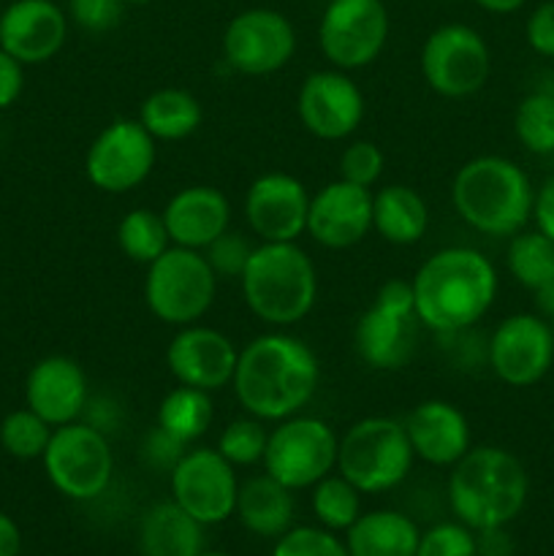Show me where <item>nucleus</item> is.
Masks as SVG:
<instances>
[{
    "label": "nucleus",
    "mask_w": 554,
    "mask_h": 556,
    "mask_svg": "<svg viewBox=\"0 0 554 556\" xmlns=\"http://www.w3.org/2000/svg\"><path fill=\"white\" fill-rule=\"evenodd\" d=\"M231 386L248 416L277 424L313 402L320 386V362L299 337L282 329L266 331L239 351Z\"/></svg>",
    "instance_id": "1"
},
{
    "label": "nucleus",
    "mask_w": 554,
    "mask_h": 556,
    "mask_svg": "<svg viewBox=\"0 0 554 556\" xmlns=\"http://www.w3.org/2000/svg\"><path fill=\"white\" fill-rule=\"evenodd\" d=\"M421 326L435 334H462L487 318L500 291L492 261L473 248H443L411 277Z\"/></svg>",
    "instance_id": "2"
},
{
    "label": "nucleus",
    "mask_w": 554,
    "mask_h": 556,
    "mask_svg": "<svg viewBox=\"0 0 554 556\" xmlns=\"http://www.w3.org/2000/svg\"><path fill=\"white\" fill-rule=\"evenodd\" d=\"M530 177L505 155H478L462 163L451 182V204L465 226L483 237L511 239L532 220Z\"/></svg>",
    "instance_id": "3"
},
{
    "label": "nucleus",
    "mask_w": 554,
    "mask_h": 556,
    "mask_svg": "<svg viewBox=\"0 0 554 556\" xmlns=\"http://www.w3.org/2000/svg\"><path fill=\"white\" fill-rule=\"evenodd\" d=\"M530 476L516 454L500 445H473L449 478V503L456 521L473 532L508 527L525 510Z\"/></svg>",
    "instance_id": "4"
},
{
    "label": "nucleus",
    "mask_w": 554,
    "mask_h": 556,
    "mask_svg": "<svg viewBox=\"0 0 554 556\" xmlns=\"http://www.w3.org/2000/svg\"><path fill=\"white\" fill-rule=\"evenodd\" d=\"M239 286L250 313L272 329L302 324L318 302V271L297 242L255 244Z\"/></svg>",
    "instance_id": "5"
},
{
    "label": "nucleus",
    "mask_w": 554,
    "mask_h": 556,
    "mask_svg": "<svg viewBox=\"0 0 554 556\" xmlns=\"http://www.w3.org/2000/svg\"><path fill=\"white\" fill-rule=\"evenodd\" d=\"M416 454L405 424L369 416L351 424L337 445V472L362 494H383L400 486L413 470Z\"/></svg>",
    "instance_id": "6"
},
{
    "label": "nucleus",
    "mask_w": 554,
    "mask_h": 556,
    "mask_svg": "<svg viewBox=\"0 0 554 556\" xmlns=\"http://www.w3.org/2000/svg\"><path fill=\"white\" fill-rule=\"evenodd\" d=\"M217 296V277L201 250L172 248L147 266V309L166 326L199 324Z\"/></svg>",
    "instance_id": "7"
},
{
    "label": "nucleus",
    "mask_w": 554,
    "mask_h": 556,
    "mask_svg": "<svg viewBox=\"0 0 554 556\" xmlns=\"http://www.w3.org/2000/svg\"><path fill=\"white\" fill-rule=\"evenodd\" d=\"M418 329L421 320L413 304L411 280H389L378 288L373 304L358 315L353 345L367 367L394 372L416 353Z\"/></svg>",
    "instance_id": "8"
},
{
    "label": "nucleus",
    "mask_w": 554,
    "mask_h": 556,
    "mask_svg": "<svg viewBox=\"0 0 554 556\" xmlns=\"http://www.w3.org/2000/svg\"><path fill=\"white\" fill-rule=\"evenodd\" d=\"M418 68L429 90L449 101H462L487 87L492 74V52L476 27L445 22L421 43Z\"/></svg>",
    "instance_id": "9"
},
{
    "label": "nucleus",
    "mask_w": 554,
    "mask_h": 556,
    "mask_svg": "<svg viewBox=\"0 0 554 556\" xmlns=\"http://www.w3.org/2000/svg\"><path fill=\"white\" fill-rule=\"evenodd\" d=\"M337 445L340 434L324 418L297 413L269 429L261 465L277 483L302 492L337 470Z\"/></svg>",
    "instance_id": "10"
},
{
    "label": "nucleus",
    "mask_w": 554,
    "mask_h": 556,
    "mask_svg": "<svg viewBox=\"0 0 554 556\" xmlns=\"http://www.w3.org/2000/svg\"><path fill=\"white\" fill-rule=\"evenodd\" d=\"M41 462L49 483L76 503L101 497L114 476V454L106 432L87 421L54 429Z\"/></svg>",
    "instance_id": "11"
},
{
    "label": "nucleus",
    "mask_w": 554,
    "mask_h": 556,
    "mask_svg": "<svg viewBox=\"0 0 554 556\" xmlns=\"http://www.w3.org/2000/svg\"><path fill=\"white\" fill-rule=\"evenodd\" d=\"M391 16L383 0H329L318 22V49L331 68L373 65L389 43Z\"/></svg>",
    "instance_id": "12"
},
{
    "label": "nucleus",
    "mask_w": 554,
    "mask_h": 556,
    "mask_svg": "<svg viewBox=\"0 0 554 556\" xmlns=\"http://www.w3.org/2000/svg\"><path fill=\"white\" fill-rule=\"evenodd\" d=\"M158 161V141L139 119L109 123L85 152L87 182L109 195H123L147 182Z\"/></svg>",
    "instance_id": "13"
},
{
    "label": "nucleus",
    "mask_w": 554,
    "mask_h": 556,
    "mask_svg": "<svg viewBox=\"0 0 554 556\" xmlns=\"http://www.w3.org/2000/svg\"><path fill=\"white\" fill-rule=\"evenodd\" d=\"M223 63L242 76H272L297 54V30L282 11L255 5L234 16L223 30Z\"/></svg>",
    "instance_id": "14"
},
{
    "label": "nucleus",
    "mask_w": 554,
    "mask_h": 556,
    "mask_svg": "<svg viewBox=\"0 0 554 556\" xmlns=\"http://www.w3.org/2000/svg\"><path fill=\"white\" fill-rule=\"evenodd\" d=\"M172 500L199 525H223L237 514V467L217 448H188L168 472Z\"/></svg>",
    "instance_id": "15"
},
{
    "label": "nucleus",
    "mask_w": 554,
    "mask_h": 556,
    "mask_svg": "<svg viewBox=\"0 0 554 556\" xmlns=\"http://www.w3.org/2000/svg\"><path fill=\"white\" fill-rule=\"evenodd\" d=\"M487 364L511 389L538 386L554 367V331L538 313H514L494 326Z\"/></svg>",
    "instance_id": "16"
},
{
    "label": "nucleus",
    "mask_w": 554,
    "mask_h": 556,
    "mask_svg": "<svg viewBox=\"0 0 554 556\" xmlns=\"http://www.w3.org/2000/svg\"><path fill=\"white\" fill-rule=\"evenodd\" d=\"M304 130L320 141H342L356 134L367 114L362 87L348 71L324 68L304 76L297 96Z\"/></svg>",
    "instance_id": "17"
},
{
    "label": "nucleus",
    "mask_w": 554,
    "mask_h": 556,
    "mask_svg": "<svg viewBox=\"0 0 554 556\" xmlns=\"http://www.w3.org/2000/svg\"><path fill=\"white\" fill-rule=\"evenodd\" d=\"M244 220L259 242H297L307 233L310 193L288 172H266L244 193Z\"/></svg>",
    "instance_id": "18"
},
{
    "label": "nucleus",
    "mask_w": 554,
    "mask_h": 556,
    "mask_svg": "<svg viewBox=\"0 0 554 556\" xmlns=\"http://www.w3.org/2000/svg\"><path fill=\"white\" fill-rule=\"evenodd\" d=\"M239 348L231 337L212 326L190 324L172 337L166 348V367L179 386L201 391H223L237 372Z\"/></svg>",
    "instance_id": "19"
},
{
    "label": "nucleus",
    "mask_w": 554,
    "mask_h": 556,
    "mask_svg": "<svg viewBox=\"0 0 554 556\" xmlns=\"http://www.w3.org/2000/svg\"><path fill=\"white\" fill-rule=\"evenodd\" d=\"M71 20L54 0H11L0 11V47L22 65L58 58L68 41Z\"/></svg>",
    "instance_id": "20"
},
{
    "label": "nucleus",
    "mask_w": 554,
    "mask_h": 556,
    "mask_svg": "<svg viewBox=\"0 0 554 556\" xmlns=\"http://www.w3.org/2000/svg\"><path fill=\"white\" fill-rule=\"evenodd\" d=\"M373 231V193L369 188L337 177L310 195L307 233L326 250H348Z\"/></svg>",
    "instance_id": "21"
},
{
    "label": "nucleus",
    "mask_w": 554,
    "mask_h": 556,
    "mask_svg": "<svg viewBox=\"0 0 554 556\" xmlns=\"http://www.w3.org/2000/svg\"><path fill=\"white\" fill-rule=\"evenodd\" d=\"M90 402V386L81 364L71 356L38 358L25 378V407L43 418L49 427L81 421Z\"/></svg>",
    "instance_id": "22"
},
{
    "label": "nucleus",
    "mask_w": 554,
    "mask_h": 556,
    "mask_svg": "<svg viewBox=\"0 0 554 556\" xmlns=\"http://www.w3.org/2000/svg\"><path fill=\"white\" fill-rule=\"evenodd\" d=\"M402 424L416 459L432 467H454L473 448L470 421L454 402H418Z\"/></svg>",
    "instance_id": "23"
},
{
    "label": "nucleus",
    "mask_w": 554,
    "mask_h": 556,
    "mask_svg": "<svg viewBox=\"0 0 554 556\" xmlns=\"http://www.w3.org/2000/svg\"><path fill=\"white\" fill-rule=\"evenodd\" d=\"M168 239L177 248L206 250L221 233L231 228V204L226 193L212 185L179 188L163 206Z\"/></svg>",
    "instance_id": "24"
},
{
    "label": "nucleus",
    "mask_w": 554,
    "mask_h": 556,
    "mask_svg": "<svg viewBox=\"0 0 554 556\" xmlns=\"http://www.w3.org/2000/svg\"><path fill=\"white\" fill-rule=\"evenodd\" d=\"M139 552L141 556H199L204 552V525L174 500L155 503L141 516Z\"/></svg>",
    "instance_id": "25"
},
{
    "label": "nucleus",
    "mask_w": 554,
    "mask_h": 556,
    "mask_svg": "<svg viewBox=\"0 0 554 556\" xmlns=\"http://www.w3.org/2000/svg\"><path fill=\"white\" fill-rule=\"evenodd\" d=\"M237 516L248 532L259 538H280L293 527V492L261 472L239 483Z\"/></svg>",
    "instance_id": "26"
},
{
    "label": "nucleus",
    "mask_w": 554,
    "mask_h": 556,
    "mask_svg": "<svg viewBox=\"0 0 554 556\" xmlns=\"http://www.w3.org/2000/svg\"><path fill=\"white\" fill-rule=\"evenodd\" d=\"M373 231L400 248L421 242L429 231V206L424 195L411 185H383L373 193Z\"/></svg>",
    "instance_id": "27"
},
{
    "label": "nucleus",
    "mask_w": 554,
    "mask_h": 556,
    "mask_svg": "<svg viewBox=\"0 0 554 556\" xmlns=\"http://www.w3.org/2000/svg\"><path fill=\"white\" fill-rule=\"evenodd\" d=\"M416 521L400 510H369L345 532L348 556H416Z\"/></svg>",
    "instance_id": "28"
},
{
    "label": "nucleus",
    "mask_w": 554,
    "mask_h": 556,
    "mask_svg": "<svg viewBox=\"0 0 554 556\" xmlns=\"http://www.w3.org/2000/svg\"><path fill=\"white\" fill-rule=\"evenodd\" d=\"M136 119L155 141H185L201 128L204 112L193 92L161 87L141 101Z\"/></svg>",
    "instance_id": "29"
},
{
    "label": "nucleus",
    "mask_w": 554,
    "mask_h": 556,
    "mask_svg": "<svg viewBox=\"0 0 554 556\" xmlns=\"http://www.w3.org/2000/svg\"><path fill=\"white\" fill-rule=\"evenodd\" d=\"M212 421H215V405H212L210 391L179 383L163 396L155 416V427L185 445H193L196 440L204 438Z\"/></svg>",
    "instance_id": "30"
},
{
    "label": "nucleus",
    "mask_w": 554,
    "mask_h": 556,
    "mask_svg": "<svg viewBox=\"0 0 554 556\" xmlns=\"http://www.w3.org/2000/svg\"><path fill=\"white\" fill-rule=\"evenodd\" d=\"M505 266L508 275L527 291H541V288L554 282V239L541 233L538 228L532 231H519L508 239L505 250Z\"/></svg>",
    "instance_id": "31"
},
{
    "label": "nucleus",
    "mask_w": 554,
    "mask_h": 556,
    "mask_svg": "<svg viewBox=\"0 0 554 556\" xmlns=\"http://www.w3.org/2000/svg\"><path fill=\"white\" fill-rule=\"evenodd\" d=\"M117 244L125 258L150 266L172 248V239H168V228L161 212L150 210V206H136L119 220Z\"/></svg>",
    "instance_id": "32"
},
{
    "label": "nucleus",
    "mask_w": 554,
    "mask_h": 556,
    "mask_svg": "<svg viewBox=\"0 0 554 556\" xmlns=\"http://www.w3.org/2000/svg\"><path fill=\"white\" fill-rule=\"evenodd\" d=\"M310 492H313V497H310L313 514L324 530L348 532L353 521L362 516V492L337 470L320 478Z\"/></svg>",
    "instance_id": "33"
},
{
    "label": "nucleus",
    "mask_w": 554,
    "mask_h": 556,
    "mask_svg": "<svg viewBox=\"0 0 554 556\" xmlns=\"http://www.w3.org/2000/svg\"><path fill=\"white\" fill-rule=\"evenodd\" d=\"M516 141L532 155H554V92L536 87L514 112Z\"/></svg>",
    "instance_id": "34"
},
{
    "label": "nucleus",
    "mask_w": 554,
    "mask_h": 556,
    "mask_svg": "<svg viewBox=\"0 0 554 556\" xmlns=\"http://www.w3.org/2000/svg\"><path fill=\"white\" fill-rule=\"evenodd\" d=\"M52 432L54 427H49L38 413H33L30 407H20L0 421V448L22 462L41 459Z\"/></svg>",
    "instance_id": "35"
},
{
    "label": "nucleus",
    "mask_w": 554,
    "mask_h": 556,
    "mask_svg": "<svg viewBox=\"0 0 554 556\" xmlns=\"http://www.w3.org/2000/svg\"><path fill=\"white\" fill-rule=\"evenodd\" d=\"M266 440H269V429L264 427V421L244 413L242 418H234L223 427L215 448L234 467H253L264 462Z\"/></svg>",
    "instance_id": "36"
},
{
    "label": "nucleus",
    "mask_w": 554,
    "mask_h": 556,
    "mask_svg": "<svg viewBox=\"0 0 554 556\" xmlns=\"http://www.w3.org/2000/svg\"><path fill=\"white\" fill-rule=\"evenodd\" d=\"M269 556H348L345 543L324 527H291Z\"/></svg>",
    "instance_id": "37"
},
{
    "label": "nucleus",
    "mask_w": 554,
    "mask_h": 556,
    "mask_svg": "<svg viewBox=\"0 0 554 556\" xmlns=\"http://www.w3.org/2000/svg\"><path fill=\"white\" fill-rule=\"evenodd\" d=\"M253 250L255 244H250V239L244 237V233L228 228L226 233H221V237H217L210 248L201 250V253L210 261L217 280H239V277L244 275V269H248V261L250 255H253Z\"/></svg>",
    "instance_id": "38"
},
{
    "label": "nucleus",
    "mask_w": 554,
    "mask_h": 556,
    "mask_svg": "<svg viewBox=\"0 0 554 556\" xmlns=\"http://www.w3.org/2000/svg\"><path fill=\"white\" fill-rule=\"evenodd\" d=\"M386 168V155L375 141L358 139L342 150L340 155V179L358 185V188H373Z\"/></svg>",
    "instance_id": "39"
},
{
    "label": "nucleus",
    "mask_w": 554,
    "mask_h": 556,
    "mask_svg": "<svg viewBox=\"0 0 554 556\" xmlns=\"http://www.w3.org/2000/svg\"><path fill=\"white\" fill-rule=\"evenodd\" d=\"M416 556H476V532L462 521H443L421 532Z\"/></svg>",
    "instance_id": "40"
},
{
    "label": "nucleus",
    "mask_w": 554,
    "mask_h": 556,
    "mask_svg": "<svg viewBox=\"0 0 554 556\" xmlns=\"http://www.w3.org/2000/svg\"><path fill=\"white\" fill-rule=\"evenodd\" d=\"M125 3L123 0H68V20L79 30L101 36V33L114 30L123 20Z\"/></svg>",
    "instance_id": "41"
},
{
    "label": "nucleus",
    "mask_w": 554,
    "mask_h": 556,
    "mask_svg": "<svg viewBox=\"0 0 554 556\" xmlns=\"http://www.w3.org/2000/svg\"><path fill=\"white\" fill-rule=\"evenodd\" d=\"M525 41L538 58L554 60V0H543L525 22Z\"/></svg>",
    "instance_id": "42"
},
{
    "label": "nucleus",
    "mask_w": 554,
    "mask_h": 556,
    "mask_svg": "<svg viewBox=\"0 0 554 556\" xmlns=\"http://www.w3.org/2000/svg\"><path fill=\"white\" fill-rule=\"evenodd\" d=\"M185 451H188V445L174 440L161 427H152V432L144 438V445H141V456H144L147 465L161 472H172L174 465L182 459Z\"/></svg>",
    "instance_id": "43"
},
{
    "label": "nucleus",
    "mask_w": 554,
    "mask_h": 556,
    "mask_svg": "<svg viewBox=\"0 0 554 556\" xmlns=\"http://www.w3.org/2000/svg\"><path fill=\"white\" fill-rule=\"evenodd\" d=\"M25 90V65L0 47V112L11 109Z\"/></svg>",
    "instance_id": "44"
},
{
    "label": "nucleus",
    "mask_w": 554,
    "mask_h": 556,
    "mask_svg": "<svg viewBox=\"0 0 554 556\" xmlns=\"http://www.w3.org/2000/svg\"><path fill=\"white\" fill-rule=\"evenodd\" d=\"M532 223L541 233L554 239V174H549L541 185L536 188V199H532Z\"/></svg>",
    "instance_id": "45"
},
{
    "label": "nucleus",
    "mask_w": 554,
    "mask_h": 556,
    "mask_svg": "<svg viewBox=\"0 0 554 556\" xmlns=\"http://www.w3.org/2000/svg\"><path fill=\"white\" fill-rule=\"evenodd\" d=\"M514 538L505 527H489L476 532V556H514Z\"/></svg>",
    "instance_id": "46"
},
{
    "label": "nucleus",
    "mask_w": 554,
    "mask_h": 556,
    "mask_svg": "<svg viewBox=\"0 0 554 556\" xmlns=\"http://www.w3.org/2000/svg\"><path fill=\"white\" fill-rule=\"evenodd\" d=\"M22 532L9 514L0 510V556H20Z\"/></svg>",
    "instance_id": "47"
},
{
    "label": "nucleus",
    "mask_w": 554,
    "mask_h": 556,
    "mask_svg": "<svg viewBox=\"0 0 554 556\" xmlns=\"http://www.w3.org/2000/svg\"><path fill=\"white\" fill-rule=\"evenodd\" d=\"M473 3H476L481 11H487V14L508 16V14H516L519 9H525L527 0H473Z\"/></svg>",
    "instance_id": "48"
},
{
    "label": "nucleus",
    "mask_w": 554,
    "mask_h": 556,
    "mask_svg": "<svg viewBox=\"0 0 554 556\" xmlns=\"http://www.w3.org/2000/svg\"><path fill=\"white\" fill-rule=\"evenodd\" d=\"M536 313L541 315L554 331V282L552 286L541 288V291H536Z\"/></svg>",
    "instance_id": "49"
},
{
    "label": "nucleus",
    "mask_w": 554,
    "mask_h": 556,
    "mask_svg": "<svg viewBox=\"0 0 554 556\" xmlns=\"http://www.w3.org/2000/svg\"><path fill=\"white\" fill-rule=\"evenodd\" d=\"M125 5H147V3H152V0H123Z\"/></svg>",
    "instance_id": "50"
},
{
    "label": "nucleus",
    "mask_w": 554,
    "mask_h": 556,
    "mask_svg": "<svg viewBox=\"0 0 554 556\" xmlns=\"http://www.w3.org/2000/svg\"><path fill=\"white\" fill-rule=\"evenodd\" d=\"M199 556H228V554H223V552H201Z\"/></svg>",
    "instance_id": "51"
},
{
    "label": "nucleus",
    "mask_w": 554,
    "mask_h": 556,
    "mask_svg": "<svg viewBox=\"0 0 554 556\" xmlns=\"http://www.w3.org/2000/svg\"><path fill=\"white\" fill-rule=\"evenodd\" d=\"M435 3H443V0H435Z\"/></svg>",
    "instance_id": "52"
},
{
    "label": "nucleus",
    "mask_w": 554,
    "mask_h": 556,
    "mask_svg": "<svg viewBox=\"0 0 554 556\" xmlns=\"http://www.w3.org/2000/svg\"><path fill=\"white\" fill-rule=\"evenodd\" d=\"M0 11H3V9H0Z\"/></svg>",
    "instance_id": "53"
}]
</instances>
